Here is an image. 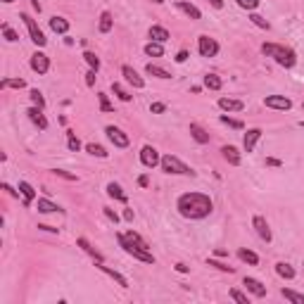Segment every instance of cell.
<instances>
[{
	"instance_id": "obj_1",
	"label": "cell",
	"mask_w": 304,
	"mask_h": 304,
	"mask_svg": "<svg viewBox=\"0 0 304 304\" xmlns=\"http://www.w3.org/2000/svg\"><path fill=\"white\" fill-rule=\"evenodd\" d=\"M176 209L183 219H190V221H200V219H207L211 211H214V202L207 193H183L178 195L176 200Z\"/></svg>"
},
{
	"instance_id": "obj_2",
	"label": "cell",
	"mask_w": 304,
	"mask_h": 304,
	"mask_svg": "<svg viewBox=\"0 0 304 304\" xmlns=\"http://www.w3.org/2000/svg\"><path fill=\"white\" fill-rule=\"evenodd\" d=\"M262 52L285 69H292L297 64V52L287 45H280V43H262Z\"/></svg>"
},
{
	"instance_id": "obj_3",
	"label": "cell",
	"mask_w": 304,
	"mask_h": 304,
	"mask_svg": "<svg viewBox=\"0 0 304 304\" xmlns=\"http://www.w3.org/2000/svg\"><path fill=\"white\" fill-rule=\"evenodd\" d=\"M117 243H119V247H121V250L128 254V257H133L135 262L155 264V257H152L150 250H147V247H143V245H138V243H133V240H128L126 233H117Z\"/></svg>"
},
{
	"instance_id": "obj_4",
	"label": "cell",
	"mask_w": 304,
	"mask_h": 304,
	"mask_svg": "<svg viewBox=\"0 0 304 304\" xmlns=\"http://www.w3.org/2000/svg\"><path fill=\"white\" fill-rule=\"evenodd\" d=\"M160 167L164 174H171V176H195V171L188 167L186 162H181L178 157H174V155H162V162Z\"/></svg>"
},
{
	"instance_id": "obj_5",
	"label": "cell",
	"mask_w": 304,
	"mask_h": 304,
	"mask_svg": "<svg viewBox=\"0 0 304 304\" xmlns=\"http://www.w3.org/2000/svg\"><path fill=\"white\" fill-rule=\"evenodd\" d=\"M19 19H22V22L26 24V29H29V36H31V41H34L36 45H38V48H43V45L48 43V38H45V34L41 31L38 22H36V19L31 17V15H26V12H22V15H19Z\"/></svg>"
},
{
	"instance_id": "obj_6",
	"label": "cell",
	"mask_w": 304,
	"mask_h": 304,
	"mask_svg": "<svg viewBox=\"0 0 304 304\" xmlns=\"http://www.w3.org/2000/svg\"><path fill=\"white\" fill-rule=\"evenodd\" d=\"M197 52L202 57H216L219 55V43H216V38H211L207 34L197 36Z\"/></svg>"
},
{
	"instance_id": "obj_7",
	"label": "cell",
	"mask_w": 304,
	"mask_h": 304,
	"mask_svg": "<svg viewBox=\"0 0 304 304\" xmlns=\"http://www.w3.org/2000/svg\"><path fill=\"white\" fill-rule=\"evenodd\" d=\"M160 162H162V155L157 152V147H152V145H143L140 147V164H143L145 169L160 167Z\"/></svg>"
},
{
	"instance_id": "obj_8",
	"label": "cell",
	"mask_w": 304,
	"mask_h": 304,
	"mask_svg": "<svg viewBox=\"0 0 304 304\" xmlns=\"http://www.w3.org/2000/svg\"><path fill=\"white\" fill-rule=\"evenodd\" d=\"M29 67L34 69L38 76H43V74H48L50 71V57L45 55V52H41V50H36L34 55H31V59H29Z\"/></svg>"
},
{
	"instance_id": "obj_9",
	"label": "cell",
	"mask_w": 304,
	"mask_h": 304,
	"mask_svg": "<svg viewBox=\"0 0 304 304\" xmlns=\"http://www.w3.org/2000/svg\"><path fill=\"white\" fill-rule=\"evenodd\" d=\"M105 133H107V138H110V143L114 145V147H119V150H126L128 147V135L121 131L119 126H105Z\"/></svg>"
},
{
	"instance_id": "obj_10",
	"label": "cell",
	"mask_w": 304,
	"mask_h": 304,
	"mask_svg": "<svg viewBox=\"0 0 304 304\" xmlns=\"http://www.w3.org/2000/svg\"><path fill=\"white\" fill-rule=\"evenodd\" d=\"M264 105L269 107V110H278V112H287L292 107V100L285 98V95H266L264 98Z\"/></svg>"
},
{
	"instance_id": "obj_11",
	"label": "cell",
	"mask_w": 304,
	"mask_h": 304,
	"mask_svg": "<svg viewBox=\"0 0 304 304\" xmlns=\"http://www.w3.org/2000/svg\"><path fill=\"white\" fill-rule=\"evenodd\" d=\"M252 226H254V231H257V236L262 238L264 243H271V240H273V233H271V228H269V221L264 219L262 214H254Z\"/></svg>"
},
{
	"instance_id": "obj_12",
	"label": "cell",
	"mask_w": 304,
	"mask_h": 304,
	"mask_svg": "<svg viewBox=\"0 0 304 304\" xmlns=\"http://www.w3.org/2000/svg\"><path fill=\"white\" fill-rule=\"evenodd\" d=\"M121 76H124V81L131 84L133 88H145V79L138 74L131 64H121Z\"/></svg>"
},
{
	"instance_id": "obj_13",
	"label": "cell",
	"mask_w": 304,
	"mask_h": 304,
	"mask_svg": "<svg viewBox=\"0 0 304 304\" xmlns=\"http://www.w3.org/2000/svg\"><path fill=\"white\" fill-rule=\"evenodd\" d=\"M262 128H247L245 138H243V150L250 155V152H254V147H257V143L262 140Z\"/></svg>"
},
{
	"instance_id": "obj_14",
	"label": "cell",
	"mask_w": 304,
	"mask_h": 304,
	"mask_svg": "<svg viewBox=\"0 0 304 304\" xmlns=\"http://www.w3.org/2000/svg\"><path fill=\"white\" fill-rule=\"evenodd\" d=\"M26 117L31 119V124H34V126H38L41 131H45V128H48V119H45V114H43L41 107L31 105V107L26 110Z\"/></svg>"
},
{
	"instance_id": "obj_15",
	"label": "cell",
	"mask_w": 304,
	"mask_h": 304,
	"mask_svg": "<svg viewBox=\"0 0 304 304\" xmlns=\"http://www.w3.org/2000/svg\"><path fill=\"white\" fill-rule=\"evenodd\" d=\"M95 266H98V269H100L102 273H105V276H110V278L114 280V283H117L119 287H124V290H126V287H128V280H126V276H121L119 271L110 269V266H105V264H102V262H95Z\"/></svg>"
},
{
	"instance_id": "obj_16",
	"label": "cell",
	"mask_w": 304,
	"mask_h": 304,
	"mask_svg": "<svg viewBox=\"0 0 304 304\" xmlns=\"http://www.w3.org/2000/svg\"><path fill=\"white\" fill-rule=\"evenodd\" d=\"M243 285H245L254 297H266V285H264L262 280L252 278V276H245V278H243Z\"/></svg>"
},
{
	"instance_id": "obj_17",
	"label": "cell",
	"mask_w": 304,
	"mask_h": 304,
	"mask_svg": "<svg viewBox=\"0 0 304 304\" xmlns=\"http://www.w3.org/2000/svg\"><path fill=\"white\" fill-rule=\"evenodd\" d=\"M221 155H223V160H226L231 167H240V162H243L240 150H238L236 145H223V147H221Z\"/></svg>"
},
{
	"instance_id": "obj_18",
	"label": "cell",
	"mask_w": 304,
	"mask_h": 304,
	"mask_svg": "<svg viewBox=\"0 0 304 304\" xmlns=\"http://www.w3.org/2000/svg\"><path fill=\"white\" fill-rule=\"evenodd\" d=\"M174 5H176V10H181V12H183L186 17L193 19V22H197V19H202V12H200V10L195 8L193 3H186V0H176Z\"/></svg>"
},
{
	"instance_id": "obj_19",
	"label": "cell",
	"mask_w": 304,
	"mask_h": 304,
	"mask_svg": "<svg viewBox=\"0 0 304 304\" xmlns=\"http://www.w3.org/2000/svg\"><path fill=\"white\" fill-rule=\"evenodd\" d=\"M147 36H150V41H155V43H167L171 38L169 29H164V26H160V24L150 26V29H147Z\"/></svg>"
},
{
	"instance_id": "obj_20",
	"label": "cell",
	"mask_w": 304,
	"mask_h": 304,
	"mask_svg": "<svg viewBox=\"0 0 304 304\" xmlns=\"http://www.w3.org/2000/svg\"><path fill=\"white\" fill-rule=\"evenodd\" d=\"M219 107L223 112H243L245 110V102L238 100V98H219Z\"/></svg>"
},
{
	"instance_id": "obj_21",
	"label": "cell",
	"mask_w": 304,
	"mask_h": 304,
	"mask_svg": "<svg viewBox=\"0 0 304 304\" xmlns=\"http://www.w3.org/2000/svg\"><path fill=\"white\" fill-rule=\"evenodd\" d=\"M107 195H110L112 200H117V202H124V204L128 202V195L124 193V188L119 186L117 181H110L107 183Z\"/></svg>"
},
{
	"instance_id": "obj_22",
	"label": "cell",
	"mask_w": 304,
	"mask_h": 304,
	"mask_svg": "<svg viewBox=\"0 0 304 304\" xmlns=\"http://www.w3.org/2000/svg\"><path fill=\"white\" fill-rule=\"evenodd\" d=\"M19 193H22V197H24V204L26 207H31L36 200V188L29 183V181H19Z\"/></svg>"
},
{
	"instance_id": "obj_23",
	"label": "cell",
	"mask_w": 304,
	"mask_h": 304,
	"mask_svg": "<svg viewBox=\"0 0 304 304\" xmlns=\"http://www.w3.org/2000/svg\"><path fill=\"white\" fill-rule=\"evenodd\" d=\"M50 29L55 31V34H62V36H67L69 34V19L64 17H50Z\"/></svg>"
},
{
	"instance_id": "obj_24",
	"label": "cell",
	"mask_w": 304,
	"mask_h": 304,
	"mask_svg": "<svg viewBox=\"0 0 304 304\" xmlns=\"http://www.w3.org/2000/svg\"><path fill=\"white\" fill-rule=\"evenodd\" d=\"M145 74L155 76V79H162V81H169L171 74L167 71L164 67H160V64H152V62H147V67H145Z\"/></svg>"
},
{
	"instance_id": "obj_25",
	"label": "cell",
	"mask_w": 304,
	"mask_h": 304,
	"mask_svg": "<svg viewBox=\"0 0 304 304\" xmlns=\"http://www.w3.org/2000/svg\"><path fill=\"white\" fill-rule=\"evenodd\" d=\"M190 135L195 138V143H200V145H207V143H209V133H207V131L200 126V124H195V121L190 124Z\"/></svg>"
},
{
	"instance_id": "obj_26",
	"label": "cell",
	"mask_w": 304,
	"mask_h": 304,
	"mask_svg": "<svg viewBox=\"0 0 304 304\" xmlns=\"http://www.w3.org/2000/svg\"><path fill=\"white\" fill-rule=\"evenodd\" d=\"M238 259L250 264V266H257V264H259V254L252 252V250H247V247H240V250H238Z\"/></svg>"
},
{
	"instance_id": "obj_27",
	"label": "cell",
	"mask_w": 304,
	"mask_h": 304,
	"mask_svg": "<svg viewBox=\"0 0 304 304\" xmlns=\"http://www.w3.org/2000/svg\"><path fill=\"white\" fill-rule=\"evenodd\" d=\"M112 26H114V19H112V12H100V22H98V31L100 34H110Z\"/></svg>"
},
{
	"instance_id": "obj_28",
	"label": "cell",
	"mask_w": 304,
	"mask_h": 304,
	"mask_svg": "<svg viewBox=\"0 0 304 304\" xmlns=\"http://www.w3.org/2000/svg\"><path fill=\"white\" fill-rule=\"evenodd\" d=\"M276 273H278L280 278H285V280H292L297 276V271L292 269V264H287V262H278V264H276Z\"/></svg>"
},
{
	"instance_id": "obj_29",
	"label": "cell",
	"mask_w": 304,
	"mask_h": 304,
	"mask_svg": "<svg viewBox=\"0 0 304 304\" xmlns=\"http://www.w3.org/2000/svg\"><path fill=\"white\" fill-rule=\"evenodd\" d=\"M76 245L81 247V250H84L86 254H91V257H93V259H95V262H105V259H102V254L98 252V250H95V247L91 245V243H88L86 238H79V240H76Z\"/></svg>"
},
{
	"instance_id": "obj_30",
	"label": "cell",
	"mask_w": 304,
	"mask_h": 304,
	"mask_svg": "<svg viewBox=\"0 0 304 304\" xmlns=\"http://www.w3.org/2000/svg\"><path fill=\"white\" fill-rule=\"evenodd\" d=\"M204 88L209 91H221L223 88V79L219 74H204Z\"/></svg>"
},
{
	"instance_id": "obj_31",
	"label": "cell",
	"mask_w": 304,
	"mask_h": 304,
	"mask_svg": "<svg viewBox=\"0 0 304 304\" xmlns=\"http://www.w3.org/2000/svg\"><path fill=\"white\" fill-rule=\"evenodd\" d=\"M36 209L41 211V214H52V211H62V209H59V207H57V204H55V202H50L48 197H41V200L36 202Z\"/></svg>"
},
{
	"instance_id": "obj_32",
	"label": "cell",
	"mask_w": 304,
	"mask_h": 304,
	"mask_svg": "<svg viewBox=\"0 0 304 304\" xmlns=\"http://www.w3.org/2000/svg\"><path fill=\"white\" fill-rule=\"evenodd\" d=\"M112 93L117 95L121 102H131V100H133V95L128 93V91H126V88H124L121 84H119V81H112Z\"/></svg>"
},
{
	"instance_id": "obj_33",
	"label": "cell",
	"mask_w": 304,
	"mask_h": 304,
	"mask_svg": "<svg viewBox=\"0 0 304 304\" xmlns=\"http://www.w3.org/2000/svg\"><path fill=\"white\" fill-rule=\"evenodd\" d=\"M145 55H147V57H162V55H164V43L150 41L145 45Z\"/></svg>"
},
{
	"instance_id": "obj_34",
	"label": "cell",
	"mask_w": 304,
	"mask_h": 304,
	"mask_svg": "<svg viewBox=\"0 0 304 304\" xmlns=\"http://www.w3.org/2000/svg\"><path fill=\"white\" fill-rule=\"evenodd\" d=\"M280 295L285 297L287 302H292V304H304V295H302V292H297V290L283 287V290H280Z\"/></svg>"
},
{
	"instance_id": "obj_35",
	"label": "cell",
	"mask_w": 304,
	"mask_h": 304,
	"mask_svg": "<svg viewBox=\"0 0 304 304\" xmlns=\"http://www.w3.org/2000/svg\"><path fill=\"white\" fill-rule=\"evenodd\" d=\"M86 152H88V155H93V157H100V160H105V157L110 155V152L105 150L102 145H98V143H88V145H86Z\"/></svg>"
},
{
	"instance_id": "obj_36",
	"label": "cell",
	"mask_w": 304,
	"mask_h": 304,
	"mask_svg": "<svg viewBox=\"0 0 304 304\" xmlns=\"http://www.w3.org/2000/svg\"><path fill=\"white\" fill-rule=\"evenodd\" d=\"M219 121L226 124V126H231V128H236V131H243V128H245V124H243L240 119H233V117H228V114H221Z\"/></svg>"
},
{
	"instance_id": "obj_37",
	"label": "cell",
	"mask_w": 304,
	"mask_h": 304,
	"mask_svg": "<svg viewBox=\"0 0 304 304\" xmlns=\"http://www.w3.org/2000/svg\"><path fill=\"white\" fill-rule=\"evenodd\" d=\"M26 86V81L24 79H3V81H0V88H3V91H5V88H24Z\"/></svg>"
},
{
	"instance_id": "obj_38",
	"label": "cell",
	"mask_w": 304,
	"mask_h": 304,
	"mask_svg": "<svg viewBox=\"0 0 304 304\" xmlns=\"http://www.w3.org/2000/svg\"><path fill=\"white\" fill-rule=\"evenodd\" d=\"M29 98H31V105H36V107H41V110H45V98H43V93L38 91V88H31V93H29Z\"/></svg>"
},
{
	"instance_id": "obj_39",
	"label": "cell",
	"mask_w": 304,
	"mask_h": 304,
	"mask_svg": "<svg viewBox=\"0 0 304 304\" xmlns=\"http://www.w3.org/2000/svg\"><path fill=\"white\" fill-rule=\"evenodd\" d=\"M84 59H86V64H88V67H91V69H95V71L100 69V57H98L95 52L86 50V52H84Z\"/></svg>"
},
{
	"instance_id": "obj_40",
	"label": "cell",
	"mask_w": 304,
	"mask_h": 304,
	"mask_svg": "<svg viewBox=\"0 0 304 304\" xmlns=\"http://www.w3.org/2000/svg\"><path fill=\"white\" fill-rule=\"evenodd\" d=\"M250 22H252L254 26H259V29H264V31H269L271 24L266 22V19L262 17V15H257V12H250Z\"/></svg>"
},
{
	"instance_id": "obj_41",
	"label": "cell",
	"mask_w": 304,
	"mask_h": 304,
	"mask_svg": "<svg viewBox=\"0 0 304 304\" xmlns=\"http://www.w3.org/2000/svg\"><path fill=\"white\" fill-rule=\"evenodd\" d=\"M207 264H209V266H214V269L223 271V273H236V269H233V266H228V264L219 262V259H214V257H209V259H207Z\"/></svg>"
},
{
	"instance_id": "obj_42",
	"label": "cell",
	"mask_w": 304,
	"mask_h": 304,
	"mask_svg": "<svg viewBox=\"0 0 304 304\" xmlns=\"http://www.w3.org/2000/svg\"><path fill=\"white\" fill-rule=\"evenodd\" d=\"M67 147H69L71 152H79V150H81V140L76 138L74 131H67Z\"/></svg>"
},
{
	"instance_id": "obj_43",
	"label": "cell",
	"mask_w": 304,
	"mask_h": 304,
	"mask_svg": "<svg viewBox=\"0 0 304 304\" xmlns=\"http://www.w3.org/2000/svg\"><path fill=\"white\" fill-rule=\"evenodd\" d=\"M0 29H3V36H5V41H8V43L19 41V34H17V31H15V29H12L10 24H3Z\"/></svg>"
},
{
	"instance_id": "obj_44",
	"label": "cell",
	"mask_w": 304,
	"mask_h": 304,
	"mask_svg": "<svg viewBox=\"0 0 304 304\" xmlns=\"http://www.w3.org/2000/svg\"><path fill=\"white\" fill-rule=\"evenodd\" d=\"M98 100H100V112H114V105L110 102L107 93H98Z\"/></svg>"
},
{
	"instance_id": "obj_45",
	"label": "cell",
	"mask_w": 304,
	"mask_h": 304,
	"mask_svg": "<svg viewBox=\"0 0 304 304\" xmlns=\"http://www.w3.org/2000/svg\"><path fill=\"white\" fill-rule=\"evenodd\" d=\"M236 3H238V8L247 10V12H254V10L262 5V0H236Z\"/></svg>"
},
{
	"instance_id": "obj_46",
	"label": "cell",
	"mask_w": 304,
	"mask_h": 304,
	"mask_svg": "<svg viewBox=\"0 0 304 304\" xmlns=\"http://www.w3.org/2000/svg\"><path fill=\"white\" fill-rule=\"evenodd\" d=\"M228 295H231V299H236V302H240V304H247V302H250L245 292H240L238 287H233V290H228Z\"/></svg>"
},
{
	"instance_id": "obj_47",
	"label": "cell",
	"mask_w": 304,
	"mask_h": 304,
	"mask_svg": "<svg viewBox=\"0 0 304 304\" xmlns=\"http://www.w3.org/2000/svg\"><path fill=\"white\" fill-rule=\"evenodd\" d=\"M52 174H55L57 178H64V181H79L76 174H69V171H64V169H52Z\"/></svg>"
},
{
	"instance_id": "obj_48",
	"label": "cell",
	"mask_w": 304,
	"mask_h": 304,
	"mask_svg": "<svg viewBox=\"0 0 304 304\" xmlns=\"http://www.w3.org/2000/svg\"><path fill=\"white\" fill-rule=\"evenodd\" d=\"M126 238H128V240H133V243H138V245H143V247H147V250H150V245H147V243H145V240L138 236L135 231H126Z\"/></svg>"
},
{
	"instance_id": "obj_49",
	"label": "cell",
	"mask_w": 304,
	"mask_h": 304,
	"mask_svg": "<svg viewBox=\"0 0 304 304\" xmlns=\"http://www.w3.org/2000/svg\"><path fill=\"white\" fill-rule=\"evenodd\" d=\"M98 71H95V69H88V71H86V86H88V88H93L95 86V79H98Z\"/></svg>"
},
{
	"instance_id": "obj_50",
	"label": "cell",
	"mask_w": 304,
	"mask_h": 304,
	"mask_svg": "<svg viewBox=\"0 0 304 304\" xmlns=\"http://www.w3.org/2000/svg\"><path fill=\"white\" fill-rule=\"evenodd\" d=\"M150 112L152 114H164V112H167V105H164V102H152Z\"/></svg>"
},
{
	"instance_id": "obj_51",
	"label": "cell",
	"mask_w": 304,
	"mask_h": 304,
	"mask_svg": "<svg viewBox=\"0 0 304 304\" xmlns=\"http://www.w3.org/2000/svg\"><path fill=\"white\" fill-rule=\"evenodd\" d=\"M102 211H105V216L110 221H114V223H119V214L114 209H110V207H102Z\"/></svg>"
},
{
	"instance_id": "obj_52",
	"label": "cell",
	"mask_w": 304,
	"mask_h": 304,
	"mask_svg": "<svg viewBox=\"0 0 304 304\" xmlns=\"http://www.w3.org/2000/svg\"><path fill=\"white\" fill-rule=\"evenodd\" d=\"M188 57H190V52H188V50H178V55H176V57H174V59H176L178 64H183V62H186Z\"/></svg>"
},
{
	"instance_id": "obj_53",
	"label": "cell",
	"mask_w": 304,
	"mask_h": 304,
	"mask_svg": "<svg viewBox=\"0 0 304 304\" xmlns=\"http://www.w3.org/2000/svg\"><path fill=\"white\" fill-rule=\"evenodd\" d=\"M266 167H276V169H280V167H283V162L276 160V157H266Z\"/></svg>"
},
{
	"instance_id": "obj_54",
	"label": "cell",
	"mask_w": 304,
	"mask_h": 304,
	"mask_svg": "<svg viewBox=\"0 0 304 304\" xmlns=\"http://www.w3.org/2000/svg\"><path fill=\"white\" fill-rule=\"evenodd\" d=\"M38 231H45V233H59V228H55V226H45V223H38Z\"/></svg>"
},
{
	"instance_id": "obj_55",
	"label": "cell",
	"mask_w": 304,
	"mask_h": 304,
	"mask_svg": "<svg viewBox=\"0 0 304 304\" xmlns=\"http://www.w3.org/2000/svg\"><path fill=\"white\" fill-rule=\"evenodd\" d=\"M3 190L8 195H12V197H19V195H22V193H17V190H12V186H8V183H3Z\"/></svg>"
},
{
	"instance_id": "obj_56",
	"label": "cell",
	"mask_w": 304,
	"mask_h": 304,
	"mask_svg": "<svg viewBox=\"0 0 304 304\" xmlns=\"http://www.w3.org/2000/svg\"><path fill=\"white\" fill-rule=\"evenodd\" d=\"M138 186H140V188H147V186H150V178H147V174H143V176L138 178Z\"/></svg>"
},
{
	"instance_id": "obj_57",
	"label": "cell",
	"mask_w": 304,
	"mask_h": 304,
	"mask_svg": "<svg viewBox=\"0 0 304 304\" xmlns=\"http://www.w3.org/2000/svg\"><path fill=\"white\" fill-rule=\"evenodd\" d=\"M121 216H124V221H133V209H124V214H121Z\"/></svg>"
},
{
	"instance_id": "obj_58",
	"label": "cell",
	"mask_w": 304,
	"mask_h": 304,
	"mask_svg": "<svg viewBox=\"0 0 304 304\" xmlns=\"http://www.w3.org/2000/svg\"><path fill=\"white\" fill-rule=\"evenodd\" d=\"M174 269H176L178 273H188V271H190V269H188V266H186V264H181V262H178L176 266H174Z\"/></svg>"
},
{
	"instance_id": "obj_59",
	"label": "cell",
	"mask_w": 304,
	"mask_h": 304,
	"mask_svg": "<svg viewBox=\"0 0 304 304\" xmlns=\"http://www.w3.org/2000/svg\"><path fill=\"white\" fill-rule=\"evenodd\" d=\"M207 3H209L211 8H216V10H221V8H223V0H207Z\"/></svg>"
},
{
	"instance_id": "obj_60",
	"label": "cell",
	"mask_w": 304,
	"mask_h": 304,
	"mask_svg": "<svg viewBox=\"0 0 304 304\" xmlns=\"http://www.w3.org/2000/svg\"><path fill=\"white\" fill-rule=\"evenodd\" d=\"M29 3H31V8L36 10V12H41L43 10V5H41V0H29Z\"/></svg>"
},
{
	"instance_id": "obj_61",
	"label": "cell",
	"mask_w": 304,
	"mask_h": 304,
	"mask_svg": "<svg viewBox=\"0 0 304 304\" xmlns=\"http://www.w3.org/2000/svg\"><path fill=\"white\" fill-rule=\"evenodd\" d=\"M150 3H155V5H162V3H164V0H150Z\"/></svg>"
},
{
	"instance_id": "obj_62",
	"label": "cell",
	"mask_w": 304,
	"mask_h": 304,
	"mask_svg": "<svg viewBox=\"0 0 304 304\" xmlns=\"http://www.w3.org/2000/svg\"><path fill=\"white\" fill-rule=\"evenodd\" d=\"M3 3H5V5H10V3H15V0H3Z\"/></svg>"
},
{
	"instance_id": "obj_63",
	"label": "cell",
	"mask_w": 304,
	"mask_h": 304,
	"mask_svg": "<svg viewBox=\"0 0 304 304\" xmlns=\"http://www.w3.org/2000/svg\"><path fill=\"white\" fill-rule=\"evenodd\" d=\"M299 128H304V121H299Z\"/></svg>"
},
{
	"instance_id": "obj_64",
	"label": "cell",
	"mask_w": 304,
	"mask_h": 304,
	"mask_svg": "<svg viewBox=\"0 0 304 304\" xmlns=\"http://www.w3.org/2000/svg\"><path fill=\"white\" fill-rule=\"evenodd\" d=\"M302 110H304V102H302Z\"/></svg>"
}]
</instances>
